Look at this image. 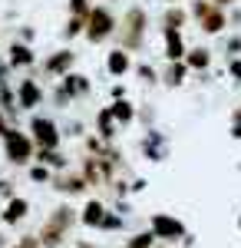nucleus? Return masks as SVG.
I'll use <instances>...</instances> for the list:
<instances>
[{
    "label": "nucleus",
    "mask_w": 241,
    "mask_h": 248,
    "mask_svg": "<svg viewBox=\"0 0 241 248\" xmlns=\"http://www.w3.org/2000/svg\"><path fill=\"white\" fill-rule=\"evenodd\" d=\"M231 57H241V30L225 40V60H231Z\"/></svg>",
    "instance_id": "nucleus-33"
},
{
    "label": "nucleus",
    "mask_w": 241,
    "mask_h": 248,
    "mask_svg": "<svg viewBox=\"0 0 241 248\" xmlns=\"http://www.w3.org/2000/svg\"><path fill=\"white\" fill-rule=\"evenodd\" d=\"M146 186H149L146 179H139V175H136V179L129 182V192H146Z\"/></svg>",
    "instance_id": "nucleus-43"
},
{
    "label": "nucleus",
    "mask_w": 241,
    "mask_h": 248,
    "mask_svg": "<svg viewBox=\"0 0 241 248\" xmlns=\"http://www.w3.org/2000/svg\"><path fill=\"white\" fill-rule=\"evenodd\" d=\"M3 60L10 63V70L14 73H27V70H33L37 66V50L30 46V43H23V40H10V46H7V53H3Z\"/></svg>",
    "instance_id": "nucleus-12"
},
{
    "label": "nucleus",
    "mask_w": 241,
    "mask_h": 248,
    "mask_svg": "<svg viewBox=\"0 0 241 248\" xmlns=\"http://www.w3.org/2000/svg\"><path fill=\"white\" fill-rule=\"evenodd\" d=\"M33 162H43V166H50L53 172H63V169H70V166H76L73 155H66L63 149H37Z\"/></svg>",
    "instance_id": "nucleus-22"
},
{
    "label": "nucleus",
    "mask_w": 241,
    "mask_h": 248,
    "mask_svg": "<svg viewBox=\"0 0 241 248\" xmlns=\"http://www.w3.org/2000/svg\"><path fill=\"white\" fill-rule=\"evenodd\" d=\"M27 133L37 142V149H60L63 146V126L56 123L53 116L46 113H33L27 123Z\"/></svg>",
    "instance_id": "nucleus-6"
},
{
    "label": "nucleus",
    "mask_w": 241,
    "mask_h": 248,
    "mask_svg": "<svg viewBox=\"0 0 241 248\" xmlns=\"http://www.w3.org/2000/svg\"><path fill=\"white\" fill-rule=\"evenodd\" d=\"M63 136H73V139H83V136H86V129H83V123H70Z\"/></svg>",
    "instance_id": "nucleus-39"
},
{
    "label": "nucleus",
    "mask_w": 241,
    "mask_h": 248,
    "mask_svg": "<svg viewBox=\"0 0 241 248\" xmlns=\"http://www.w3.org/2000/svg\"><path fill=\"white\" fill-rule=\"evenodd\" d=\"M10 248H23V245H20V242H17V245H10Z\"/></svg>",
    "instance_id": "nucleus-51"
},
{
    "label": "nucleus",
    "mask_w": 241,
    "mask_h": 248,
    "mask_svg": "<svg viewBox=\"0 0 241 248\" xmlns=\"http://www.w3.org/2000/svg\"><path fill=\"white\" fill-rule=\"evenodd\" d=\"M132 73L139 83H146V86H155V83H162V70H155L152 63H136L132 66Z\"/></svg>",
    "instance_id": "nucleus-25"
},
{
    "label": "nucleus",
    "mask_w": 241,
    "mask_h": 248,
    "mask_svg": "<svg viewBox=\"0 0 241 248\" xmlns=\"http://www.w3.org/2000/svg\"><path fill=\"white\" fill-rule=\"evenodd\" d=\"M155 248H159V245H155Z\"/></svg>",
    "instance_id": "nucleus-56"
},
{
    "label": "nucleus",
    "mask_w": 241,
    "mask_h": 248,
    "mask_svg": "<svg viewBox=\"0 0 241 248\" xmlns=\"http://www.w3.org/2000/svg\"><path fill=\"white\" fill-rule=\"evenodd\" d=\"M139 153H142V159H149V162H162L168 153V136L159 133L155 126L152 129H146L142 133V139H139Z\"/></svg>",
    "instance_id": "nucleus-13"
},
{
    "label": "nucleus",
    "mask_w": 241,
    "mask_h": 248,
    "mask_svg": "<svg viewBox=\"0 0 241 248\" xmlns=\"http://www.w3.org/2000/svg\"><path fill=\"white\" fill-rule=\"evenodd\" d=\"M231 119H241V103L235 106V113H231Z\"/></svg>",
    "instance_id": "nucleus-49"
},
{
    "label": "nucleus",
    "mask_w": 241,
    "mask_h": 248,
    "mask_svg": "<svg viewBox=\"0 0 241 248\" xmlns=\"http://www.w3.org/2000/svg\"><path fill=\"white\" fill-rule=\"evenodd\" d=\"M136 119L146 126V129H152L155 126V106L152 103H146V106H139V113H136Z\"/></svg>",
    "instance_id": "nucleus-32"
},
{
    "label": "nucleus",
    "mask_w": 241,
    "mask_h": 248,
    "mask_svg": "<svg viewBox=\"0 0 241 248\" xmlns=\"http://www.w3.org/2000/svg\"><path fill=\"white\" fill-rule=\"evenodd\" d=\"M106 3H116V0H106Z\"/></svg>",
    "instance_id": "nucleus-54"
},
{
    "label": "nucleus",
    "mask_w": 241,
    "mask_h": 248,
    "mask_svg": "<svg viewBox=\"0 0 241 248\" xmlns=\"http://www.w3.org/2000/svg\"><path fill=\"white\" fill-rule=\"evenodd\" d=\"M109 96H112V99H126V86H122V83L109 86Z\"/></svg>",
    "instance_id": "nucleus-42"
},
{
    "label": "nucleus",
    "mask_w": 241,
    "mask_h": 248,
    "mask_svg": "<svg viewBox=\"0 0 241 248\" xmlns=\"http://www.w3.org/2000/svg\"><path fill=\"white\" fill-rule=\"evenodd\" d=\"M14 90H17L20 113H37L40 106L46 103V90H43V83L37 79V70H27V77L17 79V83H14Z\"/></svg>",
    "instance_id": "nucleus-8"
},
{
    "label": "nucleus",
    "mask_w": 241,
    "mask_h": 248,
    "mask_svg": "<svg viewBox=\"0 0 241 248\" xmlns=\"http://www.w3.org/2000/svg\"><path fill=\"white\" fill-rule=\"evenodd\" d=\"M17 40H23V43H30V46H33V40H37V27L20 23V27H17Z\"/></svg>",
    "instance_id": "nucleus-35"
},
{
    "label": "nucleus",
    "mask_w": 241,
    "mask_h": 248,
    "mask_svg": "<svg viewBox=\"0 0 241 248\" xmlns=\"http://www.w3.org/2000/svg\"><path fill=\"white\" fill-rule=\"evenodd\" d=\"M0 146H3V159L10 166H17V169H27L33 162V155H37V142L30 139L27 129H20V126H10V133L0 139Z\"/></svg>",
    "instance_id": "nucleus-5"
},
{
    "label": "nucleus",
    "mask_w": 241,
    "mask_h": 248,
    "mask_svg": "<svg viewBox=\"0 0 241 248\" xmlns=\"http://www.w3.org/2000/svg\"><path fill=\"white\" fill-rule=\"evenodd\" d=\"M10 126H14V123H10V119H7V116L0 113V139H3V136L10 133Z\"/></svg>",
    "instance_id": "nucleus-45"
},
{
    "label": "nucleus",
    "mask_w": 241,
    "mask_h": 248,
    "mask_svg": "<svg viewBox=\"0 0 241 248\" xmlns=\"http://www.w3.org/2000/svg\"><path fill=\"white\" fill-rule=\"evenodd\" d=\"M27 179H30L33 186H50L53 169H50V166H43V162H30V166H27Z\"/></svg>",
    "instance_id": "nucleus-26"
},
{
    "label": "nucleus",
    "mask_w": 241,
    "mask_h": 248,
    "mask_svg": "<svg viewBox=\"0 0 241 248\" xmlns=\"http://www.w3.org/2000/svg\"><path fill=\"white\" fill-rule=\"evenodd\" d=\"M215 3H218V7H225V10H231V7H238L241 0H215Z\"/></svg>",
    "instance_id": "nucleus-46"
},
{
    "label": "nucleus",
    "mask_w": 241,
    "mask_h": 248,
    "mask_svg": "<svg viewBox=\"0 0 241 248\" xmlns=\"http://www.w3.org/2000/svg\"><path fill=\"white\" fill-rule=\"evenodd\" d=\"M188 14H192V20L198 23V30H202L205 37H222L225 30H228V10L218 7L215 0H192Z\"/></svg>",
    "instance_id": "nucleus-4"
},
{
    "label": "nucleus",
    "mask_w": 241,
    "mask_h": 248,
    "mask_svg": "<svg viewBox=\"0 0 241 248\" xmlns=\"http://www.w3.org/2000/svg\"><path fill=\"white\" fill-rule=\"evenodd\" d=\"M112 209L119 212V215H129V212H132V205L126 202V199H116V202H112Z\"/></svg>",
    "instance_id": "nucleus-41"
},
{
    "label": "nucleus",
    "mask_w": 241,
    "mask_h": 248,
    "mask_svg": "<svg viewBox=\"0 0 241 248\" xmlns=\"http://www.w3.org/2000/svg\"><path fill=\"white\" fill-rule=\"evenodd\" d=\"M93 123H96V136H99L103 142H116V136H119V123H116V116H112L109 106H99Z\"/></svg>",
    "instance_id": "nucleus-19"
},
{
    "label": "nucleus",
    "mask_w": 241,
    "mask_h": 248,
    "mask_svg": "<svg viewBox=\"0 0 241 248\" xmlns=\"http://www.w3.org/2000/svg\"><path fill=\"white\" fill-rule=\"evenodd\" d=\"M96 0H66V14L70 17H90Z\"/></svg>",
    "instance_id": "nucleus-30"
},
{
    "label": "nucleus",
    "mask_w": 241,
    "mask_h": 248,
    "mask_svg": "<svg viewBox=\"0 0 241 248\" xmlns=\"http://www.w3.org/2000/svg\"><path fill=\"white\" fill-rule=\"evenodd\" d=\"M188 20H192V14H188V7H182V3H172V7H166L162 10V27L159 30H182Z\"/></svg>",
    "instance_id": "nucleus-23"
},
{
    "label": "nucleus",
    "mask_w": 241,
    "mask_h": 248,
    "mask_svg": "<svg viewBox=\"0 0 241 248\" xmlns=\"http://www.w3.org/2000/svg\"><path fill=\"white\" fill-rule=\"evenodd\" d=\"M149 229L155 232V238H159L162 245H175V242H185V238H188L185 222L175 218V215H168V212H152Z\"/></svg>",
    "instance_id": "nucleus-9"
},
{
    "label": "nucleus",
    "mask_w": 241,
    "mask_h": 248,
    "mask_svg": "<svg viewBox=\"0 0 241 248\" xmlns=\"http://www.w3.org/2000/svg\"><path fill=\"white\" fill-rule=\"evenodd\" d=\"M159 33H162V53H166L168 63H172V60H185L188 43H185V37H182V30H159Z\"/></svg>",
    "instance_id": "nucleus-18"
},
{
    "label": "nucleus",
    "mask_w": 241,
    "mask_h": 248,
    "mask_svg": "<svg viewBox=\"0 0 241 248\" xmlns=\"http://www.w3.org/2000/svg\"><path fill=\"white\" fill-rule=\"evenodd\" d=\"M60 83H63V90L70 93V99H73V103H83V99H90V96H93V79L86 77V73H79V70L66 73Z\"/></svg>",
    "instance_id": "nucleus-16"
},
{
    "label": "nucleus",
    "mask_w": 241,
    "mask_h": 248,
    "mask_svg": "<svg viewBox=\"0 0 241 248\" xmlns=\"http://www.w3.org/2000/svg\"><path fill=\"white\" fill-rule=\"evenodd\" d=\"M76 248H96V245L90 242V238H79V242H76Z\"/></svg>",
    "instance_id": "nucleus-47"
},
{
    "label": "nucleus",
    "mask_w": 241,
    "mask_h": 248,
    "mask_svg": "<svg viewBox=\"0 0 241 248\" xmlns=\"http://www.w3.org/2000/svg\"><path fill=\"white\" fill-rule=\"evenodd\" d=\"M27 215H30V202H27L23 195H14L10 202H3V209H0V222H3L7 229H17V225H23Z\"/></svg>",
    "instance_id": "nucleus-17"
},
{
    "label": "nucleus",
    "mask_w": 241,
    "mask_h": 248,
    "mask_svg": "<svg viewBox=\"0 0 241 248\" xmlns=\"http://www.w3.org/2000/svg\"><path fill=\"white\" fill-rule=\"evenodd\" d=\"M162 3H166V7H172V3H182V0H162Z\"/></svg>",
    "instance_id": "nucleus-50"
},
{
    "label": "nucleus",
    "mask_w": 241,
    "mask_h": 248,
    "mask_svg": "<svg viewBox=\"0 0 241 248\" xmlns=\"http://www.w3.org/2000/svg\"><path fill=\"white\" fill-rule=\"evenodd\" d=\"M76 222H79V212H76L73 202H60L46 218H43V225H40V245L43 248H60L66 238H70V232L76 229Z\"/></svg>",
    "instance_id": "nucleus-1"
},
{
    "label": "nucleus",
    "mask_w": 241,
    "mask_h": 248,
    "mask_svg": "<svg viewBox=\"0 0 241 248\" xmlns=\"http://www.w3.org/2000/svg\"><path fill=\"white\" fill-rule=\"evenodd\" d=\"M231 139L241 142V119H231Z\"/></svg>",
    "instance_id": "nucleus-44"
},
{
    "label": "nucleus",
    "mask_w": 241,
    "mask_h": 248,
    "mask_svg": "<svg viewBox=\"0 0 241 248\" xmlns=\"http://www.w3.org/2000/svg\"><path fill=\"white\" fill-rule=\"evenodd\" d=\"M132 66H136V60H132L129 50H122V46H116V50H109L106 53V60H103V70L109 73L112 79H122L132 73Z\"/></svg>",
    "instance_id": "nucleus-14"
},
{
    "label": "nucleus",
    "mask_w": 241,
    "mask_h": 248,
    "mask_svg": "<svg viewBox=\"0 0 241 248\" xmlns=\"http://www.w3.org/2000/svg\"><path fill=\"white\" fill-rule=\"evenodd\" d=\"M20 245H23V248H43V245H40V235H23Z\"/></svg>",
    "instance_id": "nucleus-40"
},
{
    "label": "nucleus",
    "mask_w": 241,
    "mask_h": 248,
    "mask_svg": "<svg viewBox=\"0 0 241 248\" xmlns=\"http://www.w3.org/2000/svg\"><path fill=\"white\" fill-rule=\"evenodd\" d=\"M116 40L122 50L129 53H142L146 50V40H149V10L142 3H132L129 10L122 14L119 20V30H116Z\"/></svg>",
    "instance_id": "nucleus-2"
},
{
    "label": "nucleus",
    "mask_w": 241,
    "mask_h": 248,
    "mask_svg": "<svg viewBox=\"0 0 241 248\" xmlns=\"http://www.w3.org/2000/svg\"><path fill=\"white\" fill-rule=\"evenodd\" d=\"M50 103H53L56 109H70V106H76L73 99H70V93L63 90V83H60V79H56L53 86H50Z\"/></svg>",
    "instance_id": "nucleus-29"
},
{
    "label": "nucleus",
    "mask_w": 241,
    "mask_h": 248,
    "mask_svg": "<svg viewBox=\"0 0 241 248\" xmlns=\"http://www.w3.org/2000/svg\"><path fill=\"white\" fill-rule=\"evenodd\" d=\"M50 189H53L56 195H63V199H79V195H86L93 186L86 182V175L76 169V166H70V169H63V172H53Z\"/></svg>",
    "instance_id": "nucleus-10"
},
{
    "label": "nucleus",
    "mask_w": 241,
    "mask_h": 248,
    "mask_svg": "<svg viewBox=\"0 0 241 248\" xmlns=\"http://www.w3.org/2000/svg\"><path fill=\"white\" fill-rule=\"evenodd\" d=\"M228 27H235V30H241V3L228 10Z\"/></svg>",
    "instance_id": "nucleus-37"
},
{
    "label": "nucleus",
    "mask_w": 241,
    "mask_h": 248,
    "mask_svg": "<svg viewBox=\"0 0 241 248\" xmlns=\"http://www.w3.org/2000/svg\"><path fill=\"white\" fill-rule=\"evenodd\" d=\"M238 229H241V215H238Z\"/></svg>",
    "instance_id": "nucleus-52"
},
{
    "label": "nucleus",
    "mask_w": 241,
    "mask_h": 248,
    "mask_svg": "<svg viewBox=\"0 0 241 248\" xmlns=\"http://www.w3.org/2000/svg\"><path fill=\"white\" fill-rule=\"evenodd\" d=\"M225 70H228V77L235 79V83H241V57L225 60Z\"/></svg>",
    "instance_id": "nucleus-36"
},
{
    "label": "nucleus",
    "mask_w": 241,
    "mask_h": 248,
    "mask_svg": "<svg viewBox=\"0 0 241 248\" xmlns=\"http://www.w3.org/2000/svg\"><path fill=\"white\" fill-rule=\"evenodd\" d=\"M0 248H10V242H7V235L0 232Z\"/></svg>",
    "instance_id": "nucleus-48"
},
{
    "label": "nucleus",
    "mask_w": 241,
    "mask_h": 248,
    "mask_svg": "<svg viewBox=\"0 0 241 248\" xmlns=\"http://www.w3.org/2000/svg\"><path fill=\"white\" fill-rule=\"evenodd\" d=\"M109 215V202L103 199V195H93V199H86V205L79 209V225H86V229H103V218Z\"/></svg>",
    "instance_id": "nucleus-15"
},
{
    "label": "nucleus",
    "mask_w": 241,
    "mask_h": 248,
    "mask_svg": "<svg viewBox=\"0 0 241 248\" xmlns=\"http://www.w3.org/2000/svg\"><path fill=\"white\" fill-rule=\"evenodd\" d=\"M211 63H215V53H211L208 46H188L185 66L192 70V73H208V70H211Z\"/></svg>",
    "instance_id": "nucleus-21"
},
{
    "label": "nucleus",
    "mask_w": 241,
    "mask_h": 248,
    "mask_svg": "<svg viewBox=\"0 0 241 248\" xmlns=\"http://www.w3.org/2000/svg\"><path fill=\"white\" fill-rule=\"evenodd\" d=\"M0 63H3V53H0Z\"/></svg>",
    "instance_id": "nucleus-55"
},
{
    "label": "nucleus",
    "mask_w": 241,
    "mask_h": 248,
    "mask_svg": "<svg viewBox=\"0 0 241 248\" xmlns=\"http://www.w3.org/2000/svg\"><path fill=\"white\" fill-rule=\"evenodd\" d=\"M119 229H122V215L109 205V215L103 218V229H99V232H119Z\"/></svg>",
    "instance_id": "nucleus-34"
},
{
    "label": "nucleus",
    "mask_w": 241,
    "mask_h": 248,
    "mask_svg": "<svg viewBox=\"0 0 241 248\" xmlns=\"http://www.w3.org/2000/svg\"><path fill=\"white\" fill-rule=\"evenodd\" d=\"M76 60H79V53H76L73 46H63V50H53L50 57L43 60V77L46 79H63L66 73H73L76 70Z\"/></svg>",
    "instance_id": "nucleus-11"
},
{
    "label": "nucleus",
    "mask_w": 241,
    "mask_h": 248,
    "mask_svg": "<svg viewBox=\"0 0 241 248\" xmlns=\"http://www.w3.org/2000/svg\"><path fill=\"white\" fill-rule=\"evenodd\" d=\"M188 77H192V70L185 66V60H172V63H166V70H162V86L179 90V86L188 83Z\"/></svg>",
    "instance_id": "nucleus-20"
},
{
    "label": "nucleus",
    "mask_w": 241,
    "mask_h": 248,
    "mask_svg": "<svg viewBox=\"0 0 241 248\" xmlns=\"http://www.w3.org/2000/svg\"><path fill=\"white\" fill-rule=\"evenodd\" d=\"M155 245H159L155 232L146 229V232H136L132 238H126V245H122V248H155Z\"/></svg>",
    "instance_id": "nucleus-27"
},
{
    "label": "nucleus",
    "mask_w": 241,
    "mask_h": 248,
    "mask_svg": "<svg viewBox=\"0 0 241 248\" xmlns=\"http://www.w3.org/2000/svg\"><path fill=\"white\" fill-rule=\"evenodd\" d=\"M109 109H112V116H116V123H119V129H122V126H132V123H136V113H139V106L132 103L129 96H126V99H112Z\"/></svg>",
    "instance_id": "nucleus-24"
},
{
    "label": "nucleus",
    "mask_w": 241,
    "mask_h": 248,
    "mask_svg": "<svg viewBox=\"0 0 241 248\" xmlns=\"http://www.w3.org/2000/svg\"><path fill=\"white\" fill-rule=\"evenodd\" d=\"M116 30H119V17L112 14L109 3H93L90 17H86V33L83 40L93 43V46H103L106 40H116Z\"/></svg>",
    "instance_id": "nucleus-3"
},
{
    "label": "nucleus",
    "mask_w": 241,
    "mask_h": 248,
    "mask_svg": "<svg viewBox=\"0 0 241 248\" xmlns=\"http://www.w3.org/2000/svg\"><path fill=\"white\" fill-rule=\"evenodd\" d=\"M106 189H109L112 199H126V195H129V179H126V175H116Z\"/></svg>",
    "instance_id": "nucleus-31"
},
{
    "label": "nucleus",
    "mask_w": 241,
    "mask_h": 248,
    "mask_svg": "<svg viewBox=\"0 0 241 248\" xmlns=\"http://www.w3.org/2000/svg\"><path fill=\"white\" fill-rule=\"evenodd\" d=\"M159 248H172V245H159Z\"/></svg>",
    "instance_id": "nucleus-53"
},
{
    "label": "nucleus",
    "mask_w": 241,
    "mask_h": 248,
    "mask_svg": "<svg viewBox=\"0 0 241 248\" xmlns=\"http://www.w3.org/2000/svg\"><path fill=\"white\" fill-rule=\"evenodd\" d=\"M76 169L86 175V182L93 186V189H106L112 179L119 175V169L112 166L106 155H90V153H83L79 155V162H76Z\"/></svg>",
    "instance_id": "nucleus-7"
},
{
    "label": "nucleus",
    "mask_w": 241,
    "mask_h": 248,
    "mask_svg": "<svg viewBox=\"0 0 241 248\" xmlns=\"http://www.w3.org/2000/svg\"><path fill=\"white\" fill-rule=\"evenodd\" d=\"M3 83H14V70H10V63H7V60L0 63V86H3Z\"/></svg>",
    "instance_id": "nucleus-38"
},
{
    "label": "nucleus",
    "mask_w": 241,
    "mask_h": 248,
    "mask_svg": "<svg viewBox=\"0 0 241 248\" xmlns=\"http://www.w3.org/2000/svg\"><path fill=\"white\" fill-rule=\"evenodd\" d=\"M86 33V17H66L63 23V40H79Z\"/></svg>",
    "instance_id": "nucleus-28"
}]
</instances>
